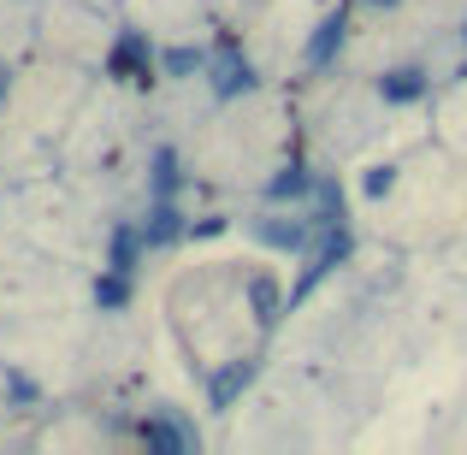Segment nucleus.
Listing matches in <instances>:
<instances>
[{"label": "nucleus", "mask_w": 467, "mask_h": 455, "mask_svg": "<svg viewBox=\"0 0 467 455\" xmlns=\"http://www.w3.org/2000/svg\"><path fill=\"white\" fill-rule=\"evenodd\" d=\"M142 237H149V243H171V237H178V207H171L166 195L154 202V213H149V225H142Z\"/></svg>", "instance_id": "2"}, {"label": "nucleus", "mask_w": 467, "mask_h": 455, "mask_svg": "<svg viewBox=\"0 0 467 455\" xmlns=\"http://www.w3.org/2000/svg\"><path fill=\"white\" fill-rule=\"evenodd\" d=\"M420 89H426V83H420V71H390V78L379 83V95H385V101H414Z\"/></svg>", "instance_id": "4"}, {"label": "nucleus", "mask_w": 467, "mask_h": 455, "mask_svg": "<svg viewBox=\"0 0 467 455\" xmlns=\"http://www.w3.org/2000/svg\"><path fill=\"white\" fill-rule=\"evenodd\" d=\"M125 278H130V273H119V266H113V273H107L101 284H95V302H101V307H125V296H130Z\"/></svg>", "instance_id": "6"}, {"label": "nucleus", "mask_w": 467, "mask_h": 455, "mask_svg": "<svg viewBox=\"0 0 467 455\" xmlns=\"http://www.w3.org/2000/svg\"><path fill=\"white\" fill-rule=\"evenodd\" d=\"M166 71H202V54H190V47H178V54H166Z\"/></svg>", "instance_id": "13"}, {"label": "nucleus", "mask_w": 467, "mask_h": 455, "mask_svg": "<svg viewBox=\"0 0 467 455\" xmlns=\"http://www.w3.org/2000/svg\"><path fill=\"white\" fill-rule=\"evenodd\" d=\"M337 47H343V12H337V18H326V24L314 30V42H308V66L319 71L331 54H337Z\"/></svg>", "instance_id": "1"}, {"label": "nucleus", "mask_w": 467, "mask_h": 455, "mask_svg": "<svg viewBox=\"0 0 467 455\" xmlns=\"http://www.w3.org/2000/svg\"><path fill=\"white\" fill-rule=\"evenodd\" d=\"M149 59H154V54H149V42H142V36H125V42H119V59H113V66L125 71V66H149Z\"/></svg>", "instance_id": "11"}, {"label": "nucleus", "mask_w": 467, "mask_h": 455, "mask_svg": "<svg viewBox=\"0 0 467 455\" xmlns=\"http://www.w3.org/2000/svg\"><path fill=\"white\" fill-rule=\"evenodd\" d=\"M142 438L149 444H160V450H190V438L178 432V426H166V420H154V426H142Z\"/></svg>", "instance_id": "9"}, {"label": "nucleus", "mask_w": 467, "mask_h": 455, "mask_svg": "<svg viewBox=\"0 0 467 455\" xmlns=\"http://www.w3.org/2000/svg\"><path fill=\"white\" fill-rule=\"evenodd\" d=\"M171 183H178V154L160 149V154H154V190H160V195H171Z\"/></svg>", "instance_id": "10"}, {"label": "nucleus", "mask_w": 467, "mask_h": 455, "mask_svg": "<svg viewBox=\"0 0 467 455\" xmlns=\"http://www.w3.org/2000/svg\"><path fill=\"white\" fill-rule=\"evenodd\" d=\"M261 237L278 243V249H302V243H308V225H296V219H290V225H261Z\"/></svg>", "instance_id": "7"}, {"label": "nucleus", "mask_w": 467, "mask_h": 455, "mask_svg": "<svg viewBox=\"0 0 467 455\" xmlns=\"http://www.w3.org/2000/svg\"><path fill=\"white\" fill-rule=\"evenodd\" d=\"M243 385H249V367H231V373H219V378H213V402H219V408H225V402L237 397Z\"/></svg>", "instance_id": "8"}, {"label": "nucleus", "mask_w": 467, "mask_h": 455, "mask_svg": "<svg viewBox=\"0 0 467 455\" xmlns=\"http://www.w3.org/2000/svg\"><path fill=\"white\" fill-rule=\"evenodd\" d=\"M142 243H149V237H142V231H119V237H113V266H119V273H137V249H142Z\"/></svg>", "instance_id": "5"}, {"label": "nucleus", "mask_w": 467, "mask_h": 455, "mask_svg": "<svg viewBox=\"0 0 467 455\" xmlns=\"http://www.w3.org/2000/svg\"><path fill=\"white\" fill-rule=\"evenodd\" d=\"M373 6H397V0H373Z\"/></svg>", "instance_id": "14"}, {"label": "nucleus", "mask_w": 467, "mask_h": 455, "mask_svg": "<svg viewBox=\"0 0 467 455\" xmlns=\"http://www.w3.org/2000/svg\"><path fill=\"white\" fill-rule=\"evenodd\" d=\"M249 83H254L249 59H237V54L219 59V78H213V89H219V95H237V89H249Z\"/></svg>", "instance_id": "3"}, {"label": "nucleus", "mask_w": 467, "mask_h": 455, "mask_svg": "<svg viewBox=\"0 0 467 455\" xmlns=\"http://www.w3.org/2000/svg\"><path fill=\"white\" fill-rule=\"evenodd\" d=\"M266 195H273V202H290V195H308V178H302V171L290 166L285 178H273V190H266Z\"/></svg>", "instance_id": "12"}]
</instances>
